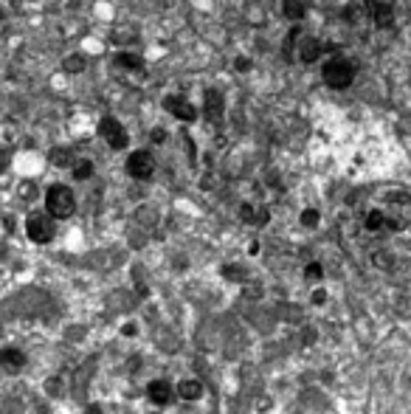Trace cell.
<instances>
[{
	"label": "cell",
	"instance_id": "obj_9",
	"mask_svg": "<svg viewBox=\"0 0 411 414\" xmlns=\"http://www.w3.org/2000/svg\"><path fill=\"white\" fill-rule=\"evenodd\" d=\"M164 110H169L180 121H194L197 118V107L189 99H183V96H166L164 99Z\"/></svg>",
	"mask_w": 411,
	"mask_h": 414
},
{
	"label": "cell",
	"instance_id": "obj_5",
	"mask_svg": "<svg viewBox=\"0 0 411 414\" xmlns=\"http://www.w3.org/2000/svg\"><path fill=\"white\" fill-rule=\"evenodd\" d=\"M155 172V161L147 150H135L130 158H127V175L135 178V181H150Z\"/></svg>",
	"mask_w": 411,
	"mask_h": 414
},
{
	"label": "cell",
	"instance_id": "obj_7",
	"mask_svg": "<svg viewBox=\"0 0 411 414\" xmlns=\"http://www.w3.org/2000/svg\"><path fill=\"white\" fill-rule=\"evenodd\" d=\"M203 113H206V118H209V121H223V116H226V99H223V93L217 88L206 91V96H203Z\"/></svg>",
	"mask_w": 411,
	"mask_h": 414
},
{
	"label": "cell",
	"instance_id": "obj_22",
	"mask_svg": "<svg viewBox=\"0 0 411 414\" xmlns=\"http://www.w3.org/2000/svg\"><path fill=\"white\" fill-rule=\"evenodd\" d=\"M150 141H153V144H164V141H166V130H161V127L153 130V132H150Z\"/></svg>",
	"mask_w": 411,
	"mask_h": 414
},
{
	"label": "cell",
	"instance_id": "obj_12",
	"mask_svg": "<svg viewBox=\"0 0 411 414\" xmlns=\"http://www.w3.org/2000/svg\"><path fill=\"white\" fill-rule=\"evenodd\" d=\"M116 68H124V71H144V59L139 54H130V51H118L113 56Z\"/></svg>",
	"mask_w": 411,
	"mask_h": 414
},
{
	"label": "cell",
	"instance_id": "obj_4",
	"mask_svg": "<svg viewBox=\"0 0 411 414\" xmlns=\"http://www.w3.org/2000/svg\"><path fill=\"white\" fill-rule=\"evenodd\" d=\"M99 135L104 138V144H107L110 150H124V147H127V130H124L121 121L113 118V116H104V118L99 121Z\"/></svg>",
	"mask_w": 411,
	"mask_h": 414
},
{
	"label": "cell",
	"instance_id": "obj_25",
	"mask_svg": "<svg viewBox=\"0 0 411 414\" xmlns=\"http://www.w3.org/2000/svg\"><path fill=\"white\" fill-rule=\"evenodd\" d=\"M6 164H9V153L0 150V169H6Z\"/></svg>",
	"mask_w": 411,
	"mask_h": 414
},
{
	"label": "cell",
	"instance_id": "obj_21",
	"mask_svg": "<svg viewBox=\"0 0 411 414\" xmlns=\"http://www.w3.org/2000/svg\"><path fill=\"white\" fill-rule=\"evenodd\" d=\"M223 276H228V279H245V270L237 268V265H226L223 268Z\"/></svg>",
	"mask_w": 411,
	"mask_h": 414
},
{
	"label": "cell",
	"instance_id": "obj_18",
	"mask_svg": "<svg viewBox=\"0 0 411 414\" xmlns=\"http://www.w3.org/2000/svg\"><path fill=\"white\" fill-rule=\"evenodd\" d=\"M51 164L54 167H74V153L65 147H56V150H51Z\"/></svg>",
	"mask_w": 411,
	"mask_h": 414
},
{
	"label": "cell",
	"instance_id": "obj_6",
	"mask_svg": "<svg viewBox=\"0 0 411 414\" xmlns=\"http://www.w3.org/2000/svg\"><path fill=\"white\" fill-rule=\"evenodd\" d=\"M324 51H327V48H324L321 40H316V37H310V34H302V37H299V45H296V59L304 62V65H313Z\"/></svg>",
	"mask_w": 411,
	"mask_h": 414
},
{
	"label": "cell",
	"instance_id": "obj_28",
	"mask_svg": "<svg viewBox=\"0 0 411 414\" xmlns=\"http://www.w3.org/2000/svg\"><path fill=\"white\" fill-rule=\"evenodd\" d=\"M121 332H124V335H135V324H124Z\"/></svg>",
	"mask_w": 411,
	"mask_h": 414
},
{
	"label": "cell",
	"instance_id": "obj_19",
	"mask_svg": "<svg viewBox=\"0 0 411 414\" xmlns=\"http://www.w3.org/2000/svg\"><path fill=\"white\" fill-rule=\"evenodd\" d=\"M91 175H93V164L91 161H77L74 164V178L77 181H88Z\"/></svg>",
	"mask_w": 411,
	"mask_h": 414
},
{
	"label": "cell",
	"instance_id": "obj_20",
	"mask_svg": "<svg viewBox=\"0 0 411 414\" xmlns=\"http://www.w3.org/2000/svg\"><path fill=\"white\" fill-rule=\"evenodd\" d=\"M316 223H318V212H316V209H304V212H302V226L313 229Z\"/></svg>",
	"mask_w": 411,
	"mask_h": 414
},
{
	"label": "cell",
	"instance_id": "obj_14",
	"mask_svg": "<svg viewBox=\"0 0 411 414\" xmlns=\"http://www.w3.org/2000/svg\"><path fill=\"white\" fill-rule=\"evenodd\" d=\"M282 15H285L288 20H293V23H299V20H304V15H307V6L302 3V0H285Z\"/></svg>",
	"mask_w": 411,
	"mask_h": 414
},
{
	"label": "cell",
	"instance_id": "obj_23",
	"mask_svg": "<svg viewBox=\"0 0 411 414\" xmlns=\"http://www.w3.org/2000/svg\"><path fill=\"white\" fill-rule=\"evenodd\" d=\"M234 68H237L240 74H245L248 68H251V59H245V56H237V59H234Z\"/></svg>",
	"mask_w": 411,
	"mask_h": 414
},
{
	"label": "cell",
	"instance_id": "obj_26",
	"mask_svg": "<svg viewBox=\"0 0 411 414\" xmlns=\"http://www.w3.org/2000/svg\"><path fill=\"white\" fill-rule=\"evenodd\" d=\"M324 299H327V296H324V291H316V293H313V302H316V305H321Z\"/></svg>",
	"mask_w": 411,
	"mask_h": 414
},
{
	"label": "cell",
	"instance_id": "obj_15",
	"mask_svg": "<svg viewBox=\"0 0 411 414\" xmlns=\"http://www.w3.org/2000/svg\"><path fill=\"white\" fill-rule=\"evenodd\" d=\"M304 31H302V26H293L290 29V34L285 37V43H282V54H285V59H296V45H299V37H302Z\"/></svg>",
	"mask_w": 411,
	"mask_h": 414
},
{
	"label": "cell",
	"instance_id": "obj_17",
	"mask_svg": "<svg viewBox=\"0 0 411 414\" xmlns=\"http://www.w3.org/2000/svg\"><path fill=\"white\" fill-rule=\"evenodd\" d=\"M62 71H65V74H82V71H85V56H79V54L65 56V59H62Z\"/></svg>",
	"mask_w": 411,
	"mask_h": 414
},
{
	"label": "cell",
	"instance_id": "obj_3",
	"mask_svg": "<svg viewBox=\"0 0 411 414\" xmlns=\"http://www.w3.org/2000/svg\"><path fill=\"white\" fill-rule=\"evenodd\" d=\"M54 220H56V217H51L48 212H45V215H42V212L29 215V220H26V234H29V240H31V243H37V245L51 243V240H54V234H56Z\"/></svg>",
	"mask_w": 411,
	"mask_h": 414
},
{
	"label": "cell",
	"instance_id": "obj_2",
	"mask_svg": "<svg viewBox=\"0 0 411 414\" xmlns=\"http://www.w3.org/2000/svg\"><path fill=\"white\" fill-rule=\"evenodd\" d=\"M45 212L56 220H65L77 212V197L74 192L68 189L65 183H54L48 192H45Z\"/></svg>",
	"mask_w": 411,
	"mask_h": 414
},
{
	"label": "cell",
	"instance_id": "obj_24",
	"mask_svg": "<svg viewBox=\"0 0 411 414\" xmlns=\"http://www.w3.org/2000/svg\"><path fill=\"white\" fill-rule=\"evenodd\" d=\"M307 276H310V279H318V276H321V265H307V270H304Z\"/></svg>",
	"mask_w": 411,
	"mask_h": 414
},
{
	"label": "cell",
	"instance_id": "obj_10",
	"mask_svg": "<svg viewBox=\"0 0 411 414\" xmlns=\"http://www.w3.org/2000/svg\"><path fill=\"white\" fill-rule=\"evenodd\" d=\"M26 364V355L15 347H6V350H0V367L9 369V372H20Z\"/></svg>",
	"mask_w": 411,
	"mask_h": 414
},
{
	"label": "cell",
	"instance_id": "obj_13",
	"mask_svg": "<svg viewBox=\"0 0 411 414\" xmlns=\"http://www.w3.org/2000/svg\"><path fill=\"white\" fill-rule=\"evenodd\" d=\"M240 215H242V220H245V223H251V226H265V223L270 220L267 209H259V212H256L251 203H245V206H242V209H240Z\"/></svg>",
	"mask_w": 411,
	"mask_h": 414
},
{
	"label": "cell",
	"instance_id": "obj_27",
	"mask_svg": "<svg viewBox=\"0 0 411 414\" xmlns=\"http://www.w3.org/2000/svg\"><path fill=\"white\" fill-rule=\"evenodd\" d=\"M85 414H104V408H102V406H88Z\"/></svg>",
	"mask_w": 411,
	"mask_h": 414
},
{
	"label": "cell",
	"instance_id": "obj_1",
	"mask_svg": "<svg viewBox=\"0 0 411 414\" xmlns=\"http://www.w3.org/2000/svg\"><path fill=\"white\" fill-rule=\"evenodd\" d=\"M327 88L332 91H347L355 82V62L347 56H332L324 62V71H321Z\"/></svg>",
	"mask_w": 411,
	"mask_h": 414
},
{
	"label": "cell",
	"instance_id": "obj_11",
	"mask_svg": "<svg viewBox=\"0 0 411 414\" xmlns=\"http://www.w3.org/2000/svg\"><path fill=\"white\" fill-rule=\"evenodd\" d=\"M147 394H150V400H153L155 406H166V403L172 400V386H169L166 381H153V383L147 386Z\"/></svg>",
	"mask_w": 411,
	"mask_h": 414
},
{
	"label": "cell",
	"instance_id": "obj_16",
	"mask_svg": "<svg viewBox=\"0 0 411 414\" xmlns=\"http://www.w3.org/2000/svg\"><path fill=\"white\" fill-rule=\"evenodd\" d=\"M178 394L183 400H197L203 394V386H200V381H183V383H178Z\"/></svg>",
	"mask_w": 411,
	"mask_h": 414
},
{
	"label": "cell",
	"instance_id": "obj_8",
	"mask_svg": "<svg viewBox=\"0 0 411 414\" xmlns=\"http://www.w3.org/2000/svg\"><path fill=\"white\" fill-rule=\"evenodd\" d=\"M366 12H369V17H372V23L378 29H391L394 26L391 3H383V0H366Z\"/></svg>",
	"mask_w": 411,
	"mask_h": 414
}]
</instances>
